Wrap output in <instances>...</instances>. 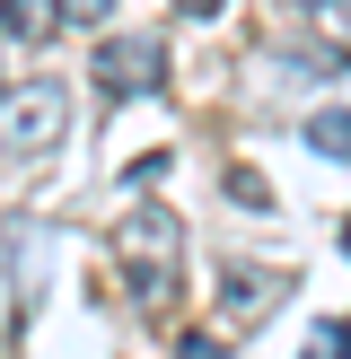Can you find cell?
I'll list each match as a JSON object with an SVG mask.
<instances>
[{"label":"cell","instance_id":"obj_1","mask_svg":"<svg viewBox=\"0 0 351 359\" xmlns=\"http://www.w3.org/2000/svg\"><path fill=\"white\" fill-rule=\"evenodd\" d=\"M114 263L123 280H132L140 307H176V272H185V228L167 219V210H132L114 237Z\"/></svg>","mask_w":351,"mask_h":359},{"label":"cell","instance_id":"obj_6","mask_svg":"<svg viewBox=\"0 0 351 359\" xmlns=\"http://www.w3.org/2000/svg\"><path fill=\"white\" fill-rule=\"evenodd\" d=\"M272 290H281L272 272H228V307H237V316H263V298H272Z\"/></svg>","mask_w":351,"mask_h":359},{"label":"cell","instance_id":"obj_3","mask_svg":"<svg viewBox=\"0 0 351 359\" xmlns=\"http://www.w3.org/2000/svg\"><path fill=\"white\" fill-rule=\"evenodd\" d=\"M0 132H9L18 149H44V140H62V88H53V79L18 88V97H9V114H0Z\"/></svg>","mask_w":351,"mask_h":359},{"label":"cell","instance_id":"obj_4","mask_svg":"<svg viewBox=\"0 0 351 359\" xmlns=\"http://www.w3.org/2000/svg\"><path fill=\"white\" fill-rule=\"evenodd\" d=\"M53 27H62V0H0V35H18V44H35Z\"/></svg>","mask_w":351,"mask_h":359},{"label":"cell","instance_id":"obj_10","mask_svg":"<svg viewBox=\"0 0 351 359\" xmlns=\"http://www.w3.org/2000/svg\"><path fill=\"white\" fill-rule=\"evenodd\" d=\"M176 9H185V18H220V0H176Z\"/></svg>","mask_w":351,"mask_h":359},{"label":"cell","instance_id":"obj_7","mask_svg":"<svg viewBox=\"0 0 351 359\" xmlns=\"http://www.w3.org/2000/svg\"><path fill=\"white\" fill-rule=\"evenodd\" d=\"M307 359H351V325H316L307 333Z\"/></svg>","mask_w":351,"mask_h":359},{"label":"cell","instance_id":"obj_5","mask_svg":"<svg viewBox=\"0 0 351 359\" xmlns=\"http://www.w3.org/2000/svg\"><path fill=\"white\" fill-rule=\"evenodd\" d=\"M307 149H316V158H333V167H351V114H343V105L307 114Z\"/></svg>","mask_w":351,"mask_h":359},{"label":"cell","instance_id":"obj_11","mask_svg":"<svg viewBox=\"0 0 351 359\" xmlns=\"http://www.w3.org/2000/svg\"><path fill=\"white\" fill-rule=\"evenodd\" d=\"M343 255H351V219H343Z\"/></svg>","mask_w":351,"mask_h":359},{"label":"cell","instance_id":"obj_12","mask_svg":"<svg viewBox=\"0 0 351 359\" xmlns=\"http://www.w3.org/2000/svg\"><path fill=\"white\" fill-rule=\"evenodd\" d=\"M307 9H325V0H307Z\"/></svg>","mask_w":351,"mask_h":359},{"label":"cell","instance_id":"obj_2","mask_svg":"<svg viewBox=\"0 0 351 359\" xmlns=\"http://www.w3.org/2000/svg\"><path fill=\"white\" fill-rule=\"evenodd\" d=\"M158 70H167V44H158V35H114V44H97V88L105 97H150Z\"/></svg>","mask_w":351,"mask_h":359},{"label":"cell","instance_id":"obj_8","mask_svg":"<svg viewBox=\"0 0 351 359\" xmlns=\"http://www.w3.org/2000/svg\"><path fill=\"white\" fill-rule=\"evenodd\" d=\"M114 18V0H62V27H105Z\"/></svg>","mask_w":351,"mask_h":359},{"label":"cell","instance_id":"obj_9","mask_svg":"<svg viewBox=\"0 0 351 359\" xmlns=\"http://www.w3.org/2000/svg\"><path fill=\"white\" fill-rule=\"evenodd\" d=\"M176 359H220V342H211V333H185V342H176Z\"/></svg>","mask_w":351,"mask_h":359}]
</instances>
